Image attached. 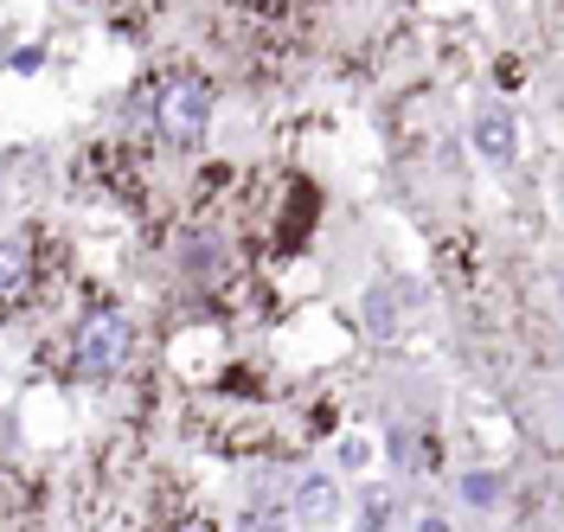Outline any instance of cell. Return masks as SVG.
Returning a JSON list of instances; mask_svg holds the SVG:
<instances>
[{
  "mask_svg": "<svg viewBox=\"0 0 564 532\" xmlns=\"http://www.w3.org/2000/svg\"><path fill=\"white\" fill-rule=\"evenodd\" d=\"M289 507H295V520H334V507H340V500H334V481H295V500H289Z\"/></svg>",
  "mask_w": 564,
  "mask_h": 532,
  "instance_id": "cell-4",
  "label": "cell"
},
{
  "mask_svg": "<svg viewBox=\"0 0 564 532\" xmlns=\"http://www.w3.org/2000/svg\"><path fill=\"white\" fill-rule=\"evenodd\" d=\"M475 148H481L488 161H513L520 135H513V122H507V116H481V122H475Z\"/></svg>",
  "mask_w": 564,
  "mask_h": 532,
  "instance_id": "cell-5",
  "label": "cell"
},
{
  "mask_svg": "<svg viewBox=\"0 0 564 532\" xmlns=\"http://www.w3.org/2000/svg\"><path fill=\"white\" fill-rule=\"evenodd\" d=\"M39 513V481L26 468H13V456L0 449V526H20Z\"/></svg>",
  "mask_w": 564,
  "mask_h": 532,
  "instance_id": "cell-3",
  "label": "cell"
},
{
  "mask_svg": "<svg viewBox=\"0 0 564 532\" xmlns=\"http://www.w3.org/2000/svg\"><path fill=\"white\" fill-rule=\"evenodd\" d=\"M135 354V321L109 302H90L84 315L65 327V347H58V372L77 386H109Z\"/></svg>",
  "mask_w": 564,
  "mask_h": 532,
  "instance_id": "cell-2",
  "label": "cell"
},
{
  "mask_svg": "<svg viewBox=\"0 0 564 532\" xmlns=\"http://www.w3.org/2000/svg\"><path fill=\"white\" fill-rule=\"evenodd\" d=\"M141 129H148L154 148H174V154L199 148L212 129V77L193 72V65L154 72L148 90H141Z\"/></svg>",
  "mask_w": 564,
  "mask_h": 532,
  "instance_id": "cell-1",
  "label": "cell"
}]
</instances>
